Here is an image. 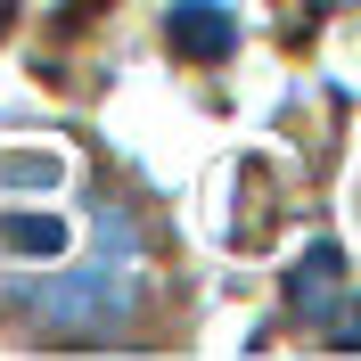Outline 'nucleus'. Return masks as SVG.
I'll return each mask as SVG.
<instances>
[{"mask_svg":"<svg viewBox=\"0 0 361 361\" xmlns=\"http://www.w3.org/2000/svg\"><path fill=\"white\" fill-rule=\"evenodd\" d=\"M140 304V263H132V238H123V222L107 214V263L74 271L66 288H42L33 295V312L49 320V329H82V337H99V329H123Z\"/></svg>","mask_w":361,"mask_h":361,"instance_id":"nucleus-1","label":"nucleus"},{"mask_svg":"<svg viewBox=\"0 0 361 361\" xmlns=\"http://www.w3.org/2000/svg\"><path fill=\"white\" fill-rule=\"evenodd\" d=\"M66 214H33V205H17V214H0V247L8 255H66Z\"/></svg>","mask_w":361,"mask_h":361,"instance_id":"nucleus-4","label":"nucleus"},{"mask_svg":"<svg viewBox=\"0 0 361 361\" xmlns=\"http://www.w3.org/2000/svg\"><path fill=\"white\" fill-rule=\"evenodd\" d=\"M58 173H66V164H58V157H42V148H33V157H8V180H33V189H49Z\"/></svg>","mask_w":361,"mask_h":361,"instance_id":"nucleus-5","label":"nucleus"},{"mask_svg":"<svg viewBox=\"0 0 361 361\" xmlns=\"http://www.w3.org/2000/svg\"><path fill=\"white\" fill-rule=\"evenodd\" d=\"M345 295H353V288H345V255L337 247H312L304 263L288 271V312L295 320H329Z\"/></svg>","mask_w":361,"mask_h":361,"instance_id":"nucleus-3","label":"nucleus"},{"mask_svg":"<svg viewBox=\"0 0 361 361\" xmlns=\"http://www.w3.org/2000/svg\"><path fill=\"white\" fill-rule=\"evenodd\" d=\"M164 33H173V49L189 66H214V58L238 49V17H230L222 0H180L173 17H164Z\"/></svg>","mask_w":361,"mask_h":361,"instance_id":"nucleus-2","label":"nucleus"}]
</instances>
